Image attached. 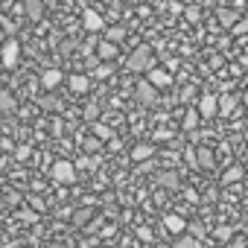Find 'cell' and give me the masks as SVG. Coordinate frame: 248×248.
<instances>
[{
    "instance_id": "1",
    "label": "cell",
    "mask_w": 248,
    "mask_h": 248,
    "mask_svg": "<svg viewBox=\"0 0 248 248\" xmlns=\"http://www.w3.org/2000/svg\"><path fill=\"white\" fill-rule=\"evenodd\" d=\"M126 67H129L132 73H149V70L155 67L152 47H149V44H140V47H135V50H132V56L126 59Z\"/></svg>"
},
{
    "instance_id": "2",
    "label": "cell",
    "mask_w": 248,
    "mask_h": 248,
    "mask_svg": "<svg viewBox=\"0 0 248 248\" xmlns=\"http://www.w3.org/2000/svg\"><path fill=\"white\" fill-rule=\"evenodd\" d=\"M18 59H21V41L18 38H3L0 41V62L6 67H15Z\"/></svg>"
},
{
    "instance_id": "3",
    "label": "cell",
    "mask_w": 248,
    "mask_h": 248,
    "mask_svg": "<svg viewBox=\"0 0 248 248\" xmlns=\"http://www.w3.org/2000/svg\"><path fill=\"white\" fill-rule=\"evenodd\" d=\"M53 181L56 184H73L76 181V167L70 161H56L53 164Z\"/></svg>"
},
{
    "instance_id": "4",
    "label": "cell",
    "mask_w": 248,
    "mask_h": 248,
    "mask_svg": "<svg viewBox=\"0 0 248 248\" xmlns=\"http://www.w3.org/2000/svg\"><path fill=\"white\" fill-rule=\"evenodd\" d=\"M196 111H199V117H204V120L216 117V114H219L216 93H202V96H199V102H196Z\"/></svg>"
},
{
    "instance_id": "5",
    "label": "cell",
    "mask_w": 248,
    "mask_h": 248,
    "mask_svg": "<svg viewBox=\"0 0 248 248\" xmlns=\"http://www.w3.org/2000/svg\"><path fill=\"white\" fill-rule=\"evenodd\" d=\"M146 82H149L155 91H161V88H170V85H172V73L164 70V67H152V70L146 73Z\"/></svg>"
},
{
    "instance_id": "6",
    "label": "cell",
    "mask_w": 248,
    "mask_h": 248,
    "mask_svg": "<svg viewBox=\"0 0 248 248\" xmlns=\"http://www.w3.org/2000/svg\"><path fill=\"white\" fill-rule=\"evenodd\" d=\"M164 228H167L170 233L181 236V233H187V219H181L178 213H164Z\"/></svg>"
},
{
    "instance_id": "7",
    "label": "cell",
    "mask_w": 248,
    "mask_h": 248,
    "mask_svg": "<svg viewBox=\"0 0 248 248\" xmlns=\"http://www.w3.org/2000/svg\"><path fill=\"white\" fill-rule=\"evenodd\" d=\"M138 99H140L143 105H155V102H158V91H155L149 82H138Z\"/></svg>"
},
{
    "instance_id": "8",
    "label": "cell",
    "mask_w": 248,
    "mask_h": 248,
    "mask_svg": "<svg viewBox=\"0 0 248 248\" xmlns=\"http://www.w3.org/2000/svg\"><path fill=\"white\" fill-rule=\"evenodd\" d=\"M152 155H155V146L152 143H138L132 149V161L135 164H146V161H152Z\"/></svg>"
},
{
    "instance_id": "9",
    "label": "cell",
    "mask_w": 248,
    "mask_h": 248,
    "mask_svg": "<svg viewBox=\"0 0 248 248\" xmlns=\"http://www.w3.org/2000/svg\"><path fill=\"white\" fill-rule=\"evenodd\" d=\"M82 24H85V30H88V32H96V30H102V27H105L102 15H99V12H93V9H88V12L82 15Z\"/></svg>"
},
{
    "instance_id": "10",
    "label": "cell",
    "mask_w": 248,
    "mask_h": 248,
    "mask_svg": "<svg viewBox=\"0 0 248 248\" xmlns=\"http://www.w3.org/2000/svg\"><path fill=\"white\" fill-rule=\"evenodd\" d=\"M216 102H219V114H222V117H231V114L236 111V96H233V93H219Z\"/></svg>"
},
{
    "instance_id": "11",
    "label": "cell",
    "mask_w": 248,
    "mask_h": 248,
    "mask_svg": "<svg viewBox=\"0 0 248 248\" xmlns=\"http://www.w3.org/2000/svg\"><path fill=\"white\" fill-rule=\"evenodd\" d=\"M67 85H70V91H73V93H85V91L91 88V79H88L85 73H73V76L67 79Z\"/></svg>"
},
{
    "instance_id": "12",
    "label": "cell",
    "mask_w": 248,
    "mask_h": 248,
    "mask_svg": "<svg viewBox=\"0 0 248 248\" xmlns=\"http://www.w3.org/2000/svg\"><path fill=\"white\" fill-rule=\"evenodd\" d=\"M41 82H44V88H47V91H53V88H59V85L64 82V73H62V70H44Z\"/></svg>"
},
{
    "instance_id": "13",
    "label": "cell",
    "mask_w": 248,
    "mask_h": 248,
    "mask_svg": "<svg viewBox=\"0 0 248 248\" xmlns=\"http://www.w3.org/2000/svg\"><path fill=\"white\" fill-rule=\"evenodd\" d=\"M96 59H102V62L117 59V44H111V41H99V47H96Z\"/></svg>"
},
{
    "instance_id": "14",
    "label": "cell",
    "mask_w": 248,
    "mask_h": 248,
    "mask_svg": "<svg viewBox=\"0 0 248 248\" xmlns=\"http://www.w3.org/2000/svg\"><path fill=\"white\" fill-rule=\"evenodd\" d=\"M24 9H27V15L32 21H38L44 15V0H24Z\"/></svg>"
},
{
    "instance_id": "15",
    "label": "cell",
    "mask_w": 248,
    "mask_h": 248,
    "mask_svg": "<svg viewBox=\"0 0 248 248\" xmlns=\"http://www.w3.org/2000/svg\"><path fill=\"white\" fill-rule=\"evenodd\" d=\"M196 167H199V170L213 167V152H210V149H204V146H199V149H196Z\"/></svg>"
},
{
    "instance_id": "16",
    "label": "cell",
    "mask_w": 248,
    "mask_h": 248,
    "mask_svg": "<svg viewBox=\"0 0 248 248\" xmlns=\"http://www.w3.org/2000/svg\"><path fill=\"white\" fill-rule=\"evenodd\" d=\"M236 21H239V15H236L233 9H228V6H222V9H219V24H222V27H228V30H231Z\"/></svg>"
},
{
    "instance_id": "17",
    "label": "cell",
    "mask_w": 248,
    "mask_h": 248,
    "mask_svg": "<svg viewBox=\"0 0 248 248\" xmlns=\"http://www.w3.org/2000/svg\"><path fill=\"white\" fill-rule=\"evenodd\" d=\"M199 120H202L199 111H196V108H187V114H184V129H187V132H196V129H199Z\"/></svg>"
},
{
    "instance_id": "18",
    "label": "cell",
    "mask_w": 248,
    "mask_h": 248,
    "mask_svg": "<svg viewBox=\"0 0 248 248\" xmlns=\"http://www.w3.org/2000/svg\"><path fill=\"white\" fill-rule=\"evenodd\" d=\"M172 248H199V239L190 236V233H181V236L172 242Z\"/></svg>"
},
{
    "instance_id": "19",
    "label": "cell",
    "mask_w": 248,
    "mask_h": 248,
    "mask_svg": "<svg viewBox=\"0 0 248 248\" xmlns=\"http://www.w3.org/2000/svg\"><path fill=\"white\" fill-rule=\"evenodd\" d=\"M123 38H126V30H123V27H111L105 32V41H111V44H120Z\"/></svg>"
},
{
    "instance_id": "20",
    "label": "cell",
    "mask_w": 248,
    "mask_h": 248,
    "mask_svg": "<svg viewBox=\"0 0 248 248\" xmlns=\"http://www.w3.org/2000/svg\"><path fill=\"white\" fill-rule=\"evenodd\" d=\"M0 108H3V111H12L15 108V96L9 91H0Z\"/></svg>"
},
{
    "instance_id": "21",
    "label": "cell",
    "mask_w": 248,
    "mask_h": 248,
    "mask_svg": "<svg viewBox=\"0 0 248 248\" xmlns=\"http://www.w3.org/2000/svg\"><path fill=\"white\" fill-rule=\"evenodd\" d=\"M239 178H242V170H239V167H231V170L222 175V184H231V181H239Z\"/></svg>"
},
{
    "instance_id": "22",
    "label": "cell",
    "mask_w": 248,
    "mask_h": 248,
    "mask_svg": "<svg viewBox=\"0 0 248 248\" xmlns=\"http://www.w3.org/2000/svg\"><path fill=\"white\" fill-rule=\"evenodd\" d=\"M213 233H216V239H222V242H228V239L233 236V228H231V225H219V228H216Z\"/></svg>"
},
{
    "instance_id": "23",
    "label": "cell",
    "mask_w": 248,
    "mask_h": 248,
    "mask_svg": "<svg viewBox=\"0 0 248 248\" xmlns=\"http://www.w3.org/2000/svg\"><path fill=\"white\" fill-rule=\"evenodd\" d=\"M158 181H161L164 187H170V190H175V187H178V178H175V172H164Z\"/></svg>"
},
{
    "instance_id": "24",
    "label": "cell",
    "mask_w": 248,
    "mask_h": 248,
    "mask_svg": "<svg viewBox=\"0 0 248 248\" xmlns=\"http://www.w3.org/2000/svg\"><path fill=\"white\" fill-rule=\"evenodd\" d=\"M93 135H96L99 140H111V129L102 126V123H96V126H93Z\"/></svg>"
},
{
    "instance_id": "25",
    "label": "cell",
    "mask_w": 248,
    "mask_h": 248,
    "mask_svg": "<svg viewBox=\"0 0 248 248\" xmlns=\"http://www.w3.org/2000/svg\"><path fill=\"white\" fill-rule=\"evenodd\" d=\"M231 32H233V35H245V32H248V18H242V21H236V24L231 27Z\"/></svg>"
},
{
    "instance_id": "26",
    "label": "cell",
    "mask_w": 248,
    "mask_h": 248,
    "mask_svg": "<svg viewBox=\"0 0 248 248\" xmlns=\"http://www.w3.org/2000/svg\"><path fill=\"white\" fill-rule=\"evenodd\" d=\"M187 231H190V236H196V239H202V236H204V228H202L199 222H190V225H187Z\"/></svg>"
},
{
    "instance_id": "27",
    "label": "cell",
    "mask_w": 248,
    "mask_h": 248,
    "mask_svg": "<svg viewBox=\"0 0 248 248\" xmlns=\"http://www.w3.org/2000/svg\"><path fill=\"white\" fill-rule=\"evenodd\" d=\"M96 117H99V108L96 105H88L85 108V120H96Z\"/></svg>"
},
{
    "instance_id": "28",
    "label": "cell",
    "mask_w": 248,
    "mask_h": 248,
    "mask_svg": "<svg viewBox=\"0 0 248 248\" xmlns=\"http://www.w3.org/2000/svg\"><path fill=\"white\" fill-rule=\"evenodd\" d=\"M111 73V64H102V67H96V76H108Z\"/></svg>"
},
{
    "instance_id": "29",
    "label": "cell",
    "mask_w": 248,
    "mask_h": 248,
    "mask_svg": "<svg viewBox=\"0 0 248 248\" xmlns=\"http://www.w3.org/2000/svg\"><path fill=\"white\" fill-rule=\"evenodd\" d=\"M184 158H187V161L196 167V149H187V152H184Z\"/></svg>"
},
{
    "instance_id": "30",
    "label": "cell",
    "mask_w": 248,
    "mask_h": 248,
    "mask_svg": "<svg viewBox=\"0 0 248 248\" xmlns=\"http://www.w3.org/2000/svg\"><path fill=\"white\" fill-rule=\"evenodd\" d=\"M155 140H170V132H155Z\"/></svg>"
},
{
    "instance_id": "31",
    "label": "cell",
    "mask_w": 248,
    "mask_h": 248,
    "mask_svg": "<svg viewBox=\"0 0 248 248\" xmlns=\"http://www.w3.org/2000/svg\"><path fill=\"white\" fill-rule=\"evenodd\" d=\"M242 67H248V56H242Z\"/></svg>"
},
{
    "instance_id": "32",
    "label": "cell",
    "mask_w": 248,
    "mask_h": 248,
    "mask_svg": "<svg viewBox=\"0 0 248 248\" xmlns=\"http://www.w3.org/2000/svg\"><path fill=\"white\" fill-rule=\"evenodd\" d=\"M155 248H172V245H155Z\"/></svg>"
},
{
    "instance_id": "33",
    "label": "cell",
    "mask_w": 248,
    "mask_h": 248,
    "mask_svg": "<svg viewBox=\"0 0 248 248\" xmlns=\"http://www.w3.org/2000/svg\"><path fill=\"white\" fill-rule=\"evenodd\" d=\"M0 41H3V30H0Z\"/></svg>"
}]
</instances>
